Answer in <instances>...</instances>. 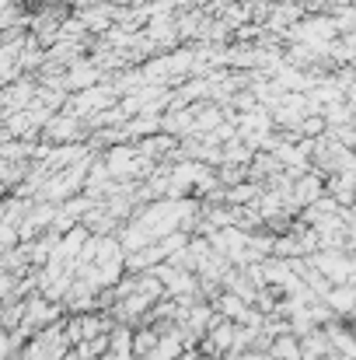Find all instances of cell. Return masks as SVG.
I'll list each match as a JSON object with an SVG mask.
<instances>
[{"mask_svg":"<svg viewBox=\"0 0 356 360\" xmlns=\"http://www.w3.org/2000/svg\"><path fill=\"white\" fill-rule=\"evenodd\" d=\"M265 357L269 360H301V340H297L294 333H283V336H276V340L269 343Z\"/></svg>","mask_w":356,"mask_h":360,"instance_id":"1","label":"cell"},{"mask_svg":"<svg viewBox=\"0 0 356 360\" xmlns=\"http://www.w3.org/2000/svg\"><path fill=\"white\" fill-rule=\"evenodd\" d=\"M248 308H251V304H244V301H241L237 294H231V290L217 297V311H220V315H224L228 322H235V326H241V322H244Z\"/></svg>","mask_w":356,"mask_h":360,"instance_id":"2","label":"cell"},{"mask_svg":"<svg viewBox=\"0 0 356 360\" xmlns=\"http://www.w3.org/2000/svg\"><path fill=\"white\" fill-rule=\"evenodd\" d=\"M322 196V179L318 175H301L294 182V203H318Z\"/></svg>","mask_w":356,"mask_h":360,"instance_id":"3","label":"cell"},{"mask_svg":"<svg viewBox=\"0 0 356 360\" xmlns=\"http://www.w3.org/2000/svg\"><path fill=\"white\" fill-rule=\"evenodd\" d=\"M46 133H49V140H70V136H77V116H56V120L46 126Z\"/></svg>","mask_w":356,"mask_h":360,"instance_id":"4","label":"cell"},{"mask_svg":"<svg viewBox=\"0 0 356 360\" xmlns=\"http://www.w3.org/2000/svg\"><path fill=\"white\" fill-rule=\"evenodd\" d=\"M95 77H98L95 67L74 63V70H70V77H67V88H95Z\"/></svg>","mask_w":356,"mask_h":360,"instance_id":"5","label":"cell"},{"mask_svg":"<svg viewBox=\"0 0 356 360\" xmlns=\"http://www.w3.org/2000/svg\"><path fill=\"white\" fill-rule=\"evenodd\" d=\"M235 360H269V357H262L258 350H248V354H237Z\"/></svg>","mask_w":356,"mask_h":360,"instance_id":"6","label":"cell"}]
</instances>
